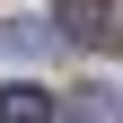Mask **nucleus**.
Wrapping results in <instances>:
<instances>
[{
  "label": "nucleus",
  "mask_w": 123,
  "mask_h": 123,
  "mask_svg": "<svg viewBox=\"0 0 123 123\" xmlns=\"http://www.w3.org/2000/svg\"><path fill=\"white\" fill-rule=\"evenodd\" d=\"M53 35L88 44V53H123V9L114 0H53Z\"/></svg>",
  "instance_id": "f257e3e1"
},
{
  "label": "nucleus",
  "mask_w": 123,
  "mask_h": 123,
  "mask_svg": "<svg viewBox=\"0 0 123 123\" xmlns=\"http://www.w3.org/2000/svg\"><path fill=\"white\" fill-rule=\"evenodd\" d=\"M0 123H53V97L44 88H0Z\"/></svg>",
  "instance_id": "f03ea898"
},
{
  "label": "nucleus",
  "mask_w": 123,
  "mask_h": 123,
  "mask_svg": "<svg viewBox=\"0 0 123 123\" xmlns=\"http://www.w3.org/2000/svg\"><path fill=\"white\" fill-rule=\"evenodd\" d=\"M70 123H114V97H79V105H70Z\"/></svg>",
  "instance_id": "7ed1b4c3"
}]
</instances>
